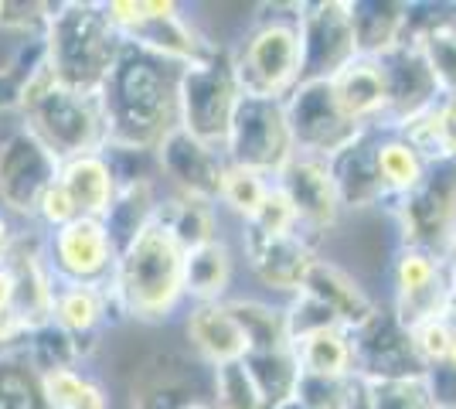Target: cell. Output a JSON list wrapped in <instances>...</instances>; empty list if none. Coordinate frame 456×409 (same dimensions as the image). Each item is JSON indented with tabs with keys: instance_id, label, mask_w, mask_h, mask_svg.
<instances>
[{
	"instance_id": "cell-23",
	"label": "cell",
	"mask_w": 456,
	"mask_h": 409,
	"mask_svg": "<svg viewBox=\"0 0 456 409\" xmlns=\"http://www.w3.org/2000/svg\"><path fill=\"white\" fill-rule=\"evenodd\" d=\"M341 113L362 130H385L388 119V82L385 69L371 55H358L334 78H327Z\"/></svg>"
},
{
	"instance_id": "cell-38",
	"label": "cell",
	"mask_w": 456,
	"mask_h": 409,
	"mask_svg": "<svg viewBox=\"0 0 456 409\" xmlns=\"http://www.w3.org/2000/svg\"><path fill=\"white\" fill-rule=\"evenodd\" d=\"M211 406L215 409H269L266 396L242 362L211 369Z\"/></svg>"
},
{
	"instance_id": "cell-22",
	"label": "cell",
	"mask_w": 456,
	"mask_h": 409,
	"mask_svg": "<svg viewBox=\"0 0 456 409\" xmlns=\"http://www.w3.org/2000/svg\"><path fill=\"white\" fill-rule=\"evenodd\" d=\"M300 293H306L310 300H317L323 311L330 314L341 328H347V331H358L381 307L379 300L364 290L362 280L354 273H347L334 259H323V256H317L310 263Z\"/></svg>"
},
{
	"instance_id": "cell-9",
	"label": "cell",
	"mask_w": 456,
	"mask_h": 409,
	"mask_svg": "<svg viewBox=\"0 0 456 409\" xmlns=\"http://www.w3.org/2000/svg\"><path fill=\"white\" fill-rule=\"evenodd\" d=\"M388 215L399 229V246L446 253L456 235V160L429 164L426 177L402 195Z\"/></svg>"
},
{
	"instance_id": "cell-35",
	"label": "cell",
	"mask_w": 456,
	"mask_h": 409,
	"mask_svg": "<svg viewBox=\"0 0 456 409\" xmlns=\"http://www.w3.org/2000/svg\"><path fill=\"white\" fill-rule=\"evenodd\" d=\"M399 134L409 136L416 143V151L429 164H436V160H456V96H443L422 117L405 123Z\"/></svg>"
},
{
	"instance_id": "cell-27",
	"label": "cell",
	"mask_w": 456,
	"mask_h": 409,
	"mask_svg": "<svg viewBox=\"0 0 456 409\" xmlns=\"http://www.w3.org/2000/svg\"><path fill=\"white\" fill-rule=\"evenodd\" d=\"M293 355L300 375L310 382H344L354 379V341L351 331L341 324H321L310 331L297 334L293 341Z\"/></svg>"
},
{
	"instance_id": "cell-26",
	"label": "cell",
	"mask_w": 456,
	"mask_h": 409,
	"mask_svg": "<svg viewBox=\"0 0 456 409\" xmlns=\"http://www.w3.org/2000/svg\"><path fill=\"white\" fill-rule=\"evenodd\" d=\"M113 317H116V307L106 287H93V283H55L52 324L61 334H69L78 348H82V355H89L95 338L102 334V328Z\"/></svg>"
},
{
	"instance_id": "cell-37",
	"label": "cell",
	"mask_w": 456,
	"mask_h": 409,
	"mask_svg": "<svg viewBox=\"0 0 456 409\" xmlns=\"http://www.w3.org/2000/svg\"><path fill=\"white\" fill-rule=\"evenodd\" d=\"M273 177H263L248 168H235L225 160V175H222V192H218V212H228L239 225L248 222L259 212V205L266 201Z\"/></svg>"
},
{
	"instance_id": "cell-3",
	"label": "cell",
	"mask_w": 456,
	"mask_h": 409,
	"mask_svg": "<svg viewBox=\"0 0 456 409\" xmlns=\"http://www.w3.org/2000/svg\"><path fill=\"white\" fill-rule=\"evenodd\" d=\"M123 52V38L102 4L69 0L52 4L45 20V69L58 86L99 96Z\"/></svg>"
},
{
	"instance_id": "cell-7",
	"label": "cell",
	"mask_w": 456,
	"mask_h": 409,
	"mask_svg": "<svg viewBox=\"0 0 456 409\" xmlns=\"http://www.w3.org/2000/svg\"><path fill=\"white\" fill-rule=\"evenodd\" d=\"M239 99H242V89L232 72L228 48H218L211 59L188 65L181 72V130L222 151Z\"/></svg>"
},
{
	"instance_id": "cell-43",
	"label": "cell",
	"mask_w": 456,
	"mask_h": 409,
	"mask_svg": "<svg viewBox=\"0 0 456 409\" xmlns=\"http://www.w3.org/2000/svg\"><path fill=\"white\" fill-rule=\"evenodd\" d=\"M184 409H215V406H211V399H201V403H191V406H184Z\"/></svg>"
},
{
	"instance_id": "cell-1",
	"label": "cell",
	"mask_w": 456,
	"mask_h": 409,
	"mask_svg": "<svg viewBox=\"0 0 456 409\" xmlns=\"http://www.w3.org/2000/svg\"><path fill=\"white\" fill-rule=\"evenodd\" d=\"M181 72L184 65L123 41L113 72L99 89L110 136L106 151L153 157L174 130H181Z\"/></svg>"
},
{
	"instance_id": "cell-40",
	"label": "cell",
	"mask_w": 456,
	"mask_h": 409,
	"mask_svg": "<svg viewBox=\"0 0 456 409\" xmlns=\"http://www.w3.org/2000/svg\"><path fill=\"white\" fill-rule=\"evenodd\" d=\"M453 334H456V321L450 314H439V317L419 321V324L409 328V341H412V351H416L422 372H436L446 362V351H450Z\"/></svg>"
},
{
	"instance_id": "cell-28",
	"label": "cell",
	"mask_w": 456,
	"mask_h": 409,
	"mask_svg": "<svg viewBox=\"0 0 456 409\" xmlns=\"http://www.w3.org/2000/svg\"><path fill=\"white\" fill-rule=\"evenodd\" d=\"M239 256L225 235L184 253V293L188 304H222L232 297Z\"/></svg>"
},
{
	"instance_id": "cell-41",
	"label": "cell",
	"mask_w": 456,
	"mask_h": 409,
	"mask_svg": "<svg viewBox=\"0 0 456 409\" xmlns=\"http://www.w3.org/2000/svg\"><path fill=\"white\" fill-rule=\"evenodd\" d=\"M20 239V229H18V222L11 218V215L0 209V263H4V256L14 249V242Z\"/></svg>"
},
{
	"instance_id": "cell-8",
	"label": "cell",
	"mask_w": 456,
	"mask_h": 409,
	"mask_svg": "<svg viewBox=\"0 0 456 409\" xmlns=\"http://www.w3.org/2000/svg\"><path fill=\"white\" fill-rule=\"evenodd\" d=\"M222 154L235 168H248L256 175L276 181V175L297 157V140L289 130L286 102L252 96L239 99Z\"/></svg>"
},
{
	"instance_id": "cell-16",
	"label": "cell",
	"mask_w": 456,
	"mask_h": 409,
	"mask_svg": "<svg viewBox=\"0 0 456 409\" xmlns=\"http://www.w3.org/2000/svg\"><path fill=\"white\" fill-rule=\"evenodd\" d=\"M276 184L293 205L297 215V229L306 242L317 246V239L327 235L338 222H341V198H338V184L330 175V164L323 157L297 154L283 171L276 175Z\"/></svg>"
},
{
	"instance_id": "cell-32",
	"label": "cell",
	"mask_w": 456,
	"mask_h": 409,
	"mask_svg": "<svg viewBox=\"0 0 456 409\" xmlns=\"http://www.w3.org/2000/svg\"><path fill=\"white\" fill-rule=\"evenodd\" d=\"M242 365L248 369V375L256 379L259 392L266 396L269 409H283L286 403H293L300 396V365L293 345H276V348H256L242 358Z\"/></svg>"
},
{
	"instance_id": "cell-12",
	"label": "cell",
	"mask_w": 456,
	"mask_h": 409,
	"mask_svg": "<svg viewBox=\"0 0 456 409\" xmlns=\"http://www.w3.org/2000/svg\"><path fill=\"white\" fill-rule=\"evenodd\" d=\"M392 304L388 311L399 317L402 328L450 314V276L446 259L429 249L399 246L392 256Z\"/></svg>"
},
{
	"instance_id": "cell-10",
	"label": "cell",
	"mask_w": 456,
	"mask_h": 409,
	"mask_svg": "<svg viewBox=\"0 0 456 409\" xmlns=\"http://www.w3.org/2000/svg\"><path fill=\"white\" fill-rule=\"evenodd\" d=\"M58 160L24 123L0 134V209L14 222L35 225L45 192L55 184Z\"/></svg>"
},
{
	"instance_id": "cell-44",
	"label": "cell",
	"mask_w": 456,
	"mask_h": 409,
	"mask_svg": "<svg viewBox=\"0 0 456 409\" xmlns=\"http://www.w3.org/2000/svg\"><path fill=\"white\" fill-rule=\"evenodd\" d=\"M446 20H450V28H453V31H456V4H453V7H450V14H446Z\"/></svg>"
},
{
	"instance_id": "cell-14",
	"label": "cell",
	"mask_w": 456,
	"mask_h": 409,
	"mask_svg": "<svg viewBox=\"0 0 456 409\" xmlns=\"http://www.w3.org/2000/svg\"><path fill=\"white\" fill-rule=\"evenodd\" d=\"M300 38H304V82L334 78L344 65L362 55L351 0L300 4Z\"/></svg>"
},
{
	"instance_id": "cell-11",
	"label": "cell",
	"mask_w": 456,
	"mask_h": 409,
	"mask_svg": "<svg viewBox=\"0 0 456 409\" xmlns=\"http://www.w3.org/2000/svg\"><path fill=\"white\" fill-rule=\"evenodd\" d=\"M41 253L55 283L106 287L116 270L119 246L102 218H76L61 229L41 233Z\"/></svg>"
},
{
	"instance_id": "cell-24",
	"label": "cell",
	"mask_w": 456,
	"mask_h": 409,
	"mask_svg": "<svg viewBox=\"0 0 456 409\" xmlns=\"http://www.w3.org/2000/svg\"><path fill=\"white\" fill-rule=\"evenodd\" d=\"M375 140H379V130H364V134H358L354 143H347L341 154L327 160L344 212L388 209V195L381 188L379 160H375Z\"/></svg>"
},
{
	"instance_id": "cell-4",
	"label": "cell",
	"mask_w": 456,
	"mask_h": 409,
	"mask_svg": "<svg viewBox=\"0 0 456 409\" xmlns=\"http://www.w3.org/2000/svg\"><path fill=\"white\" fill-rule=\"evenodd\" d=\"M232 72L242 96L286 102L304 82L300 4L269 7L256 14L235 48H228Z\"/></svg>"
},
{
	"instance_id": "cell-36",
	"label": "cell",
	"mask_w": 456,
	"mask_h": 409,
	"mask_svg": "<svg viewBox=\"0 0 456 409\" xmlns=\"http://www.w3.org/2000/svg\"><path fill=\"white\" fill-rule=\"evenodd\" d=\"M228 307H232V314L239 317V324H242V331H246L248 351L289 345L283 304L263 300V297H228Z\"/></svg>"
},
{
	"instance_id": "cell-5",
	"label": "cell",
	"mask_w": 456,
	"mask_h": 409,
	"mask_svg": "<svg viewBox=\"0 0 456 409\" xmlns=\"http://www.w3.org/2000/svg\"><path fill=\"white\" fill-rule=\"evenodd\" d=\"M18 113L20 123L38 136L58 160L99 154V151L110 147L99 96L58 86L52 72L45 69V59L20 89Z\"/></svg>"
},
{
	"instance_id": "cell-13",
	"label": "cell",
	"mask_w": 456,
	"mask_h": 409,
	"mask_svg": "<svg viewBox=\"0 0 456 409\" xmlns=\"http://www.w3.org/2000/svg\"><path fill=\"white\" fill-rule=\"evenodd\" d=\"M239 253L246 259L252 280L266 293L286 304L304 287L310 263L317 259V246L306 242L300 233H259L252 225H239Z\"/></svg>"
},
{
	"instance_id": "cell-39",
	"label": "cell",
	"mask_w": 456,
	"mask_h": 409,
	"mask_svg": "<svg viewBox=\"0 0 456 409\" xmlns=\"http://www.w3.org/2000/svg\"><path fill=\"white\" fill-rule=\"evenodd\" d=\"M368 409H439L429 375L368 382Z\"/></svg>"
},
{
	"instance_id": "cell-30",
	"label": "cell",
	"mask_w": 456,
	"mask_h": 409,
	"mask_svg": "<svg viewBox=\"0 0 456 409\" xmlns=\"http://www.w3.org/2000/svg\"><path fill=\"white\" fill-rule=\"evenodd\" d=\"M375 160H379V177L381 188L388 195V209L399 201L402 195H409L419 181L429 171V160L419 154L416 143L399 130H379L375 140Z\"/></svg>"
},
{
	"instance_id": "cell-31",
	"label": "cell",
	"mask_w": 456,
	"mask_h": 409,
	"mask_svg": "<svg viewBox=\"0 0 456 409\" xmlns=\"http://www.w3.org/2000/svg\"><path fill=\"white\" fill-rule=\"evenodd\" d=\"M218 215H222L218 205L201 201V198L174 195V192H164V195H160V205H157V222L181 242L184 253L222 235Z\"/></svg>"
},
{
	"instance_id": "cell-21",
	"label": "cell",
	"mask_w": 456,
	"mask_h": 409,
	"mask_svg": "<svg viewBox=\"0 0 456 409\" xmlns=\"http://www.w3.org/2000/svg\"><path fill=\"white\" fill-rule=\"evenodd\" d=\"M181 324H184L191 355L208 372L232 365V362H242L248 355V338L239 324V317L228 307V300H222V304H188Z\"/></svg>"
},
{
	"instance_id": "cell-29",
	"label": "cell",
	"mask_w": 456,
	"mask_h": 409,
	"mask_svg": "<svg viewBox=\"0 0 456 409\" xmlns=\"http://www.w3.org/2000/svg\"><path fill=\"white\" fill-rule=\"evenodd\" d=\"M354 7V35H358V52L379 59L388 48L409 38L412 24V7L409 4H392V0H351Z\"/></svg>"
},
{
	"instance_id": "cell-18",
	"label": "cell",
	"mask_w": 456,
	"mask_h": 409,
	"mask_svg": "<svg viewBox=\"0 0 456 409\" xmlns=\"http://www.w3.org/2000/svg\"><path fill=\"white\" fill-rule=\"evenodd\" d=\"M351 341H354V375L364 382L426 375L409 341V328H402L399 317L388 307H379V314L368 324L351 331Z\"/></svg>"
},
{
	"instance_id": "cell-42",
	"label": "cell",
	"mask_w": 456,
	"mask_h": 409,
	"mask_svg": "<svg viewBox=\"0 0 456 409\" xmlns=\"http://www.w3.org/2000/svg\"><path fill=\"white\" fill-rule=\"evenodd\" d=\"M443 259H446V276H450V317L456 321V235L453 242L446 246Z\"/></svg>"
},
{
	"instance_id": "cell-25",
	"label": "cell",
	"mask_w": 456,
	"mask_h": 409,
	"mask_svg": "<svg viewBox=\"0 0 456 409\" xmlns=\"http://www.w3.org/2000/svg\"><path fill=\"white\" fill-rule=\"evenodd\" d=\"M55 181L69 195L78 218H102L106 222V215L116 201V192H119V175H116L110 151L61 160Z\"/></svg>"
},
{
	"instance_id": "cell-6",
	"label": "cell",
	"mask_w": 456,
	"mask_h": 409,
	"mask_svg": "<svg viewBox=\"0 0 456 409\" xmlns=\"http://www.w3.org/2000/svg\"><path fill=\"white\" fill-rule=\"evenodd\" d=\"M102 7L126 45L177 61L184 69L211 59L222 48L205 38L198 24L184 14V7L174 0H110Z\"/></svg>"
},
{
	"instance_id": "cell-2",
	"label": "cell",
	"mask_w": 456,
	"mask_h": 409,
	"mask_svg": "<svg viewBox=\"0 0 456 409\" xmlns=\"http://www.w3.org/2000/svg\"><path fill=\"white\" fill-rule=\"evenodd\" d=\"M116 317L136 324H167L184 314V249L157 218L134 239H126L116 256V270L106 283Z\"/></svg>"
},
{
	"instance_id": "cell-34",
	"label": "cell",
	"mask_w": 456,
	"mask_h": 409,
	"mask_svg": "<svg viewBox=\"0 0 456 409\" xmlns=\"http://www.w3.org/2000/svg\"><path fill=\"white\" fill-rule=\"evenodd\" d=\"M0 409H48L41 369L31 362L24 341L0 345Z\"/></svg>"
},
{
	"instance_id": "cell-15",
	"label": "cell",
	"mask_w": 456,
	"mask_h": 409,
	"mask_svg": "<svg viewBox=\"0 0 456 409\" xmlns=\"http://www.w3.org/2000/svg\"><path fill=\"white\" fill-rule=\"evenodd\" d=\"M286 117L297 140V154H314L323 160L341 154L347 143L358 140V134H364L362 127H354L341 113L327 78L300 82L297 93L286 99Z\"/></svg>"
},
{
	"instance_id": "cell-33",
	"label": "cell",
	"mask_w": 456,
	"mask_h": 409,
	"mask_svg": "<svg viewBox=\"0 0 456 409\" xmlns=\"http://www.w3.org/2000/svg\"><path fill=\"white\" fill-rule=\"evenodd\" d=\"M48 409H113V392L82 365H58L41 372Z\"/></svg>"
},
{
	"instance_id": "cell-17",
	"label": "cell",
	"mask_w": 456,
	"mask_h": 409,
	"mask_svg": "<svg viewBox=\"0 0 456 409\" xmlns=\"http://www.w3.org/2000/svg\"><path fill=\"white\" fill-rule=\"evenodd\" d=\"M153 164H157V177L164 181V192L201 198V201L218 205L222 175H225V154L222 151L194 140L184 130H174L157 147Z\"/></svg>"
},
{
	"instance_id": "cell-20",
	"label": "cell",
	"mask_w": 456,
	"mask_h": 409,
	"mask_svg": "<svg viewBox=\"0 0 456 409\" xmlns=\"http://www.w3.org/2000/svg\"><path fill=\"white\" fill-rule=\"evenodd\" d=\"M205 369L194 355L177 358V355H153L134 379V409H184L191 403L211 399V375H198Z\"/></svg>"
},
{
	"instance_id": "cell-19",
	"label": "cell",
	"mask_w": 456,
	"mask_h": 409,
	"mask_svg": "<svg viewBox=\"0 0 456 409\" xmlns=\"http://www.w3.org/2000/svg\"><path fill=\"white\" fill-rule=\"evenodd\" d=\"M379 61L385 69V82H388L385 130H402L405 123L422 117L429 106H436L443 99L436 78H433L429 65H426V59H422V52H419V45L412 38L388 48L385 55H379Z\"/></svg>"
}]
</instances>
